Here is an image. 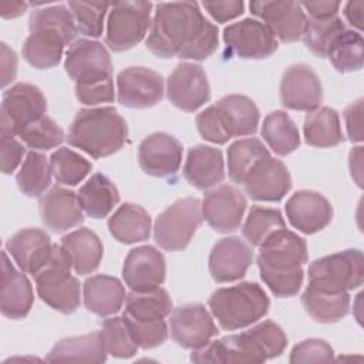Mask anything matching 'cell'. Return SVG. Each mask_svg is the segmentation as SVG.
<instances>
[{"instance_id": "6da1fadb", "label": "cell", "mask_w": 364, "mask_h": 364, "mask_svg": "<svg viewBox=\"0 0 364 364\" xmlns=\"http://www.w3.org/2000/svg\"><path fill=\"white\" fill-rule=\"evenodd\" d=\"M146 47L154 54L183 60H205L218 48V27L195 1L159 3L151 23Z\"/></svg>"}, {"instance_id": "7a4b0ae2", "label": "cell", "mask_w": 364, "mask_h": 364, "mask_svg": "<svg viewBox=\"0 0 364 364\" xmlns=\"http://www.w3.org/2000/svg\"><path fill=\"white\" fill-rule=\"evenodd\" d=\"M257 266L262 280L277 297L294 296L303 284L309 252L303 237L286 228L273 232L260 246Z\"/></svg>"}, {"instance_id": "3957f363", "label": "cell", "mask_w": 364, "mask_h": 364, "mask_svg": "<svg viewBox=\"0 0 364 364\" xmlns=\"http://www.w3.org/2000/svg\"><path fill=\"white\" fill-rule=\"evenodd\" d=\"M127 135V122L115 108H82L70 125L67 141L92 158H105L122 148Z\"/></svg>"}, {"instance_id": "277c9868", "label": "cell", "mask_w": 364, "mask_h": 364, "mask_svg": "<svg viewBox=\"0 0 364 364\" xmlns=\"http://www.w3.org/2000/svg\"><path fill=\"white\" fill-rule=\"evenodd\" d=\"M208 304L222 328L240 330L262 318L270 301L257 283L243 282L215 290Z\"/></svg>"}, {"instance_id": "5b68a950", "label": "cell", "mask_w": 364, "mask_h": 364, "mask_svg": "<svg viewBox=\"0 0 364 364\" xmlns=\"http://www.w3.org/2000/svg\"><path fill=\"white\" fill-rule=\"evenodd\" d=\"M33 277L40 299L51 309L71 314L80 307V283L71 276V263L61 245H53L50 260Z\"/></svg>"}, {"instance_id": "8992f818", "label": "cell", "mask_w": 364, "mask_h": 364, "mask_svg": "<svg viewBox=\"0 0 364 364\" xmlns=\"http://www.w3.org/2000/svg\"><path fill=\"white\" fill-rule=\"evenodd\" d=\"M309 286L324 291H348L364 280V257L358 249H347L314 260L309 266Z\"/></svg>"}, {"instance_id": "52a82bcc", "label": "cell", "mask_w": 364, "mask_h": 364, "mask_svg": "<svg viewBox=\"0 0 364 364\" xmlns=\"http://www.w3.org/2000/svg\"><path fill=\"white\" fill-rule=\"evenodd\" d=\"M202 223L200 202L196 198H183L166 208L154 226L155 242L165 250H183Z\"/></svg>"}, {"instance_id": "ba28073f", "label": "cell", "mask_w": 364, "mask_h": 364, "mask_svg": "<svg viewBox=\"0 0 364 364\" xmlns=\"http://www.w3.org/2000/svg\"><path fill=\"white\" fill-rule=\"evenodd\" d=\"M107 20L105 43L114 51H125L136 46L151 26L152 3L115 1Z\"/></svg>"}, {"instance_id": "9c48e42d", "label": "cell", "mask_w": 364, "mask_h": 364, "mask_svg": "<svg viewBox=\"0 0 364 364\" xmlns=\"http://www.w3.org/2000/svg\"><path fill=\"white\" fill-rule=\"evenodd\" d=\"M47 111V100L41 90L28 82H17L3 94L0 109V135L18 132L37 121Z\"/></svg>"}, {"instance_id": "30bf717a", "label": "cell", "mask_w": 364, "mask_h": 364, "mask_svg": "<svg viewBox=\"0 0 364 364\" xmlns=\"http://www.w3.org/2000/svg\"><path fill=\"white\" fill-rule=\"evenodd\" d=\"M64 68L78 85L112 78V64L107 48L94 40H77L67 51Z\"/></svg>"}, {"instance_id": "8fae6325", "label": "cell", "mask_w": 364, "mask_h": 364, "mask_svg": "<svg viewBox=\"0 0 364 364\" xmlns=\"http://www.w3.org/2000/svg\"><path fill=\"white\" fill-rule=\"evenodd\" d=\"M226 48L242 58H267L277 50V38L262 21L245 18L223 30Z\"/></svg>"}, {"instance_id": "7c38bea8", "label": "cell", "mask_w": 364, "mask_h": 364, "mask_svg": "<svg viewBox=\"0 0 364 364\" xmlns=\"http://www.w3.org/2000/svg\"><path fill=\"white\" fill-rule=\"evenodd\" d=\"M168 100L179 109L193 112L210 98L206 73L198 64L182 63L166 81Z\"/></svg>"}, {"instance_id": "4fadbf2b", "label": "cell", "mask_w": 364, "mask_h": 364, "mask_svg": "<svg viewBox=\"0 0 364 364\" xmlns=\"http://www.w3.org/2000/svg\"><path fill=\"white\" fill-rule=\"evenodd\" d=\"M118 101L129 108L154 107L162 100L164 78L146 67H128L117 77Z\"/></svg>"}, {"instance_id": "5bb4252c", "label": "cell", "mask_w": 364, "mask_h": 364, "mask_svg": "<svg viewBox=\"0 0 364 364\" xmlns=\"http://www.w3.org/2000/svg\"><path fill=\"white\" fill-rule=\"evenodd\" d=\"M171 336L183 348H199L218 334V327L199 303H189L176 307L171 316Z\"/></svg>"}, {"instance_id": "9a60e30c", "label": "cell", "mask_w": 364, "mask_h": 364, "mask_svg": "<svg viewBox=\"0 0 364 364\" xmlns=\"http://www.w3.org/2000/svg\"><path fill=\"white\" fill-rule=\"evenodd\" d=\"M202 218L218 232L228 233L236 230L246 210V198L232 185H220L205 193Z\"/></svg>"}, {"instance_id": "2e32d148", "label": "cell", "mask_w": 364, "mask_h": 364, "mask_svg": "<svg viewBox=\"0 0 364 364\" xmlns=\"http://www.w3.org/2000/svg\"><path fill=\"white\" fill-rule=\"evenodd\" d=\"M280 100L282 104L289 109H317L323 100L320 78L306 64L290 65L282 77Z\"/></svg>"}, {"instance_id": "e0dca14e", "label": "cell", "mask_w": 364, "mask_h": 364, "mask_svg": "<svg viewBox=\"0 0 364 364\" xmlns=\"http://www.w3.org/2000/svg\"><path fill=\"white\" fill-rule=\"evenodd\" d=\"M166 274L164 255L154 246L131 249L122 266V277L132 291H148L158 289Z\"/></svg>"}, {"instance_id": "ac0fdd59", "label": "cell", "mask_w": 364, "mask_h": 364, "mask_svg": "<svg viewBox=\"0 0 364 364\" xmlns=\"http://www.w3.org/2000/svg\"><path fill=\"white\" fill-rule=\"evenodd\" d=\"M252 14L260 17L276 38L291 43L303 37L307 17L296 1H250Z\"/></svg>"}, {"instance_id": "d6986e66", "label": "cell", "mask_w": 364, "mask_h": 364, "mask_svg": "<svg viewBox=\"0 0 364 364\" xmlns=\"http://www.w3.org/2000/svg\"><path fill=\"white\" fill-rule=\"evenodd\" d=\"M242 185L253 200L279 202L290 191L291 178L282 161L267 155L255 165Z\"/></svg>"}, {"instance_id": "ffe728a7", "label": "cell", "mask_w": 364, "mask_h": 364, "mask_svg": "<svg viewBox=\"0 0 364 364\" xmlns=\"http://www.w3.org/2000/svg\"><path fill=\"white\" fill-rule=\"evenodd\" d=\"M138 161L141 169L151 176L173 175L182 162V144L165 132L151 134L139 144Z\"/></svg>"}, {"instance_id": "44dd1931", "label": "cell", "mask_w": 364, "mask_h": 364, "mask_svg": "<svg viewBox=\"0 0 364 364\" xmlns=\"http://www.w3.org/2000/svg\"><path fill=\"white\" fill-rule=\"evenodd\" d=\"M253 262V252L247 243L236 236L223 237L215 243L209 255V272L218 283L242 279Z\"/></svg>"}, {"instance_id": "7402d4cb", "label": "cell", "mask_w": 364, "mask_h": 364, "mask_svg": "<svg viewBox=\"0 0 364 364\" xmlns=\"http://www.w3.org/2000/svg\"><path fill=\"white\" fill-rule=\"evenodd\" d=\"M286 215L293 228L313 235L331 222L333 208L318 192L297 191L286 202Z\"/></svg>"}, {"instance_id": "603a6c76", "label": "cell", "mask_w": 364, "mask_h": 364, "mask_svg": "<svg viewBox=\"0 0 364 364\" xmlns=\"http://www.w3.org/2000/svg\"><path fill=\"white\" fill-rule=\"evenodd\" d=\"M33 287L24 272H18L10 262L6 250L1 252V314L11 320L24 318L33 306Z\"/></svg>"}, {"instance_id": "cb8c5ba5", "label": "cell", "mask_w": 364, "mask_h": 364, "mask_svg": "<svg viewBox=\"0 0 364 364\" xmlns=\"http://www.w3.org/2000/svg\"><path fill=\"white\" fill-rule=\"evenodd\" d=\"M6 250L14 259L20 270L34 276L50 260L53 245L44 230L28 228L14 233L7 240Z\"/></svg>"}, {"instance_id": "d4e9b609", "label": "cell", "mask_w": 364, "mask_h": 364, "mask_svg": "<svg viewBox=\"0 0 364 364\" xmlns=\"http://www.w3.org/2000/svg\"><path fill=\"white\" fill-rule=\"evenodd\" d=\"M40 212L43 223L53 232H64L84 220L78 196L68 189L54 186L41 198Z\"/></svg>"}, {"instance_id": "484cf974", "label": "cell", "mask_w": 364, "mask_h": 364, "mask_svg": "<svg viewBox=\"0 0 364 364\" xmlns=\"http://www.w3.org/2000/svg\"><path fill=\"white\" fill-rule=\"evenodd\" d=\"M185 179L198 189H209L225 178V162L220 149L196 145L188 151L183 165Z\"/></svg>"}, {"instance_id": "4316f807", "label": "cell", "mask_w": 364, "mask_h": 364, "mask_svg": "<svg viewBox=\"0 0 364 364\" xmlns=\"http://www.w3.org/2000/svg\"><path fill=\"white\" fill-rule=\"evenodd\" d=\"M82 297L87 310L91 313L111 316L121 310L125 300V289L117 277L95 274L84 282Z\"/></svg>"}, {"instance_id": "83f0119b", "label": "cell", "mask_w": 364, "mask_h": 364, "mask_svg": "<svg viewBox=\"0 0 364 364\" xmlns=\"http://www.w3.org/2000/svg\"><path fill=\"white\" fill-rule=\"evenodd\" d=\"M61 247L67 253L71 267L78 274H88L95 272L104 253L100 237L87 228H80L63 236Z\"/></svg>"}, {"instance_id": "f1b7e54d", "label": "cell", "mask_w": 364, "mask_h": 364, "mask_svg": "<svg viewBox=\"0 0 364 364\" xmlns=\"http://www.w3.org/2000/svg\"><path fill=\"white\" fill-rule=\"evenodd\" d=\"M216 109L229 136L252 135L259 125V109L246 95L230 94L216 102Z\"/></svg>"}, {"instance_id": "f546056e", "label": "cell", "mask_w": 364, "mask_h": 364, "mask_svg": "<svg viewBox=\"0 0 364 364\" xmlns=\"http://www.w3.org/2000/svg\"><path fill=\"white\" fill-rule=\"evenodd\" d=\"M64 46H67L64 37L51 28L30 30V36L23 44L24 60L38 70H46L57 65L61 61Z\"/></svg>"}, {"instance_id": "4dcf8cb0", "label": "cell", "mask_w": 364, "mask_h": 364, "mask_svg": "<svg viewBox=\"0 0 364 364\" xmlns=\"http://www.w3.org/2000/svg\"><path fill=\"white\" fill-rule=\"evenodd\" d=\"M107 354L101 331H95L60 340L48 353L47 361L104 363L107 360Z\"/></svg>"}, {"instance_id": "1f68e13d", "label": "cell", "mask_w": 364, "mask_h": 364, "mask_svg": "<svg viewBox=\"0 0 364 364\" xmlns=\"http://www.w3.org/2000/svg\"><path fill=\"white\" fill-rule=\"evenodd\" d=\"M108 229L121 243L142 242L151 235V216L139 205L124 203L108 219Z\"/></svg>"}, {"instance_id": "d6a6232c", "label": "cell", "mask_w": 364, "mask_h": 364, "mask_svg": "<svg viewBox=\"0 0 364 364\" xmlns=\"http://www.w3.org/2000/svg\"><path fill=\"white\" fill-rule=\"evenodd\" d=\"M301 303L313 320L330 324L347 316L350 296L348 291H324L307 286L301 294Z\"/></svg>"}, {"instance_id": "836d02e7", "label": "cell", "mask_w": 364, "mask_h": 364, "mask_svg": "<svg viewBox=\"0 0 364 364\" xmlns=\"http://www.w3.org/2000/svg\"><path fill=\"white\" fill-rule=\"evenodd\" d=\"M77 196L82 210L94 219L108 216L119 202L118 189L102 173H94L80 188Z\"/></svg>"}, {"instance_id": "e575fe53", "label": "cell", "mask_w": 364, "mask_h": 364, "mask_svg": "<svg viewBox=\"0 0 364 364\" xmlns=\"http://www.w3.org/2000/svg\"><path fill=\"white\" fill-rule=\"evenodd\" d=\"M303 131L306 142L317 148L336 146L344 141L338 114L328 107L310 111L304 118Z\"/></svg>"}, {"instance_id": "d590c367", "label": "cell", "mask_w": 364, "mask_h": 364, "mask_svg": "<svg viewBox=\"0 0 364 364\" xmlns=\"http://www.w3.org/2000/svg\"><path fill=\"white\" fill-rule=\"evenodd\" d=\"M262 136L277 155H289L300 145L296 124L284 111L270 112L262 124Z\"/></svg>"}, {"instance_id": "8d00e7d4", "label": "cell", "mask_w": 364, "mask_h": 364, "mask_svg": "<svg viewBox=\"0 0 364 364\" xmlns=\"http://www.w3.org/2000/svg\"><path fill=\"white\" fill-rule=\"evenodd\" d=\"M172 310V300L166 290L158 287L148 291H132L125 297L124 314L142 321L162 320Z\"/></svg>"}, {"instance_id": "74e56055", "label": "cell", "mask_w": 364, "mask_h": 364, "mask_svg": "<svg viewBox=\"0 0 364 364\" xmlns=\"http://www.w3.org/2000/svg\"><path fill=\"white\" fill-rule=\"evenodd\" d=\"M269 151L257 138L235 141L228 148V172L235 183H243L255 165L266 158Z\"/></svg>"}, {"instance_id": "f35d334b", "label": "cell", "mask_w": 364, "mask_h": 364, "mask_svg": "<svg viewBox=\"0 0 364 364\" xmlns=\"http://www.w3.org/2000/svg\"><path fill=\"white\" fill-rule=\"evenodd\" d=\"M51 165L46 155L31 151L23 161L16 176L20 191L27 196H41L51 182Z\"/></svg>"}, {"instance_id": "ab89813d", "label": "cell", "mask_w": 364, "mask_h": 364, "mask_svg": "<svg viewBox=\"0 0 364 364\" xmlns=\"http://www.w3.org/2000/svg\"><path fill=\"white\" fill-rule=\"evenodd\" d=\"M344 30V23L338 16L326 18H309L304 27L303 41L313 54L326 58L334 41Z\"/></svg>"}, {"instance_id": "60d3db41", "label": "cell", "mask_w": 364, "mask_h": 364, "mask_svg": "<svg viewBox=\"0 0 364 364\" xmlns=\"http://www.w3.org/2000/svg\"><path fill=\"white\" fill-rule=\"evenodd\" d=\"M340 73L357 71L364 64V40L358 31L344 30L334 41L328 55Z\"/></svg>"}, {"instance_id": "b9f144b4", "label": "cell", "mask_w": 364, "mask_h": 364, "mask_svg": "<svg viewBox=\"0 0 364 364\" xmlns=\"http://www.w3.org/2000/svg\"><path fill=\"white\" fill-rule=\"evenodd\" d=\"M286 228L282 212L274 208L252 206L242 233L252 246H260L273 232Z\"/></svg>"}, {"instance_id": "7bdbcfd3", "label": "cell", "mask_w": 364, "mask_h": 364, "mask_svg": "<svg viewBox=\"0 0 364 364\" xmlns=\"http://www.w3.org/2000/svg\"><path fill=\"white\" fill-rule=\"evenodd\" d=\"M50 165L55 181L61 185L71 186L80 183L91 172L92 168L91 162H88L80 154L64 146L51 154Z\"/></svg>"}, {"instance_id": "ee69618b", "label": "cell", "mask_w": 364, "mask_h": 364, "mask_svg": "<svg viewBox=\"0 0 364 364\" xmlns=\"http://www.w3.org/2000/svg\"><path fill=\"white\" fill-rule=\"evenodd\" d=\"M30 30L36 28H51L58 31L67 44H70L75 34L77 26L71 10L64 4H54L46 9H38L31 13L28 20Z\"/></svg>"}, {"instance_id": "f6af8a7d", "label": "cell", "mask_w": 364, "mask_h": 364, "mask_svg": "<svg viewBox=\"0 0 364 364\" xmlns=\"http://www.w3.org/2000/svg\"><path fill=\"white\" fill-rule=\"evenodd\" d=\"M101 336L107 353L115 358H129L138 351V344L134 341L122 317L105 320Z\"/></svg>"}, {"instance_id": "bcb514c9", "label": "cell", "mask_w": 364, "mask_h": 364, "mask_svg": "<svg viewBox=\"0 0 364 364\" xmlns=\"http://www.w3.org/2000/svg\"><path fill=\"white\" fill-rule=\"evenodd\" d=\"M20 139L33 149H51L64 141V131L48 115H43L37 121L23 128L18 135Z\"/></svg>"}, {"instance_id": "7dc6e473", "label": "cell", "mask_w": 364, "mask_h": 364, "mask_svg": "<svg viewBox=\"0 0 364 364\" xmlns=\"http://www.w3.org/2000/svg\"><path fill=\"white\" fill-rule=\"evenodd\" d=\"M111 4L105 1H70L77 30L88 37H100L102 34L104 18Z\"/></svg>"}, {"instance_id": "c3c4849f", "label": "cell", "mask_w": 364, "mask_h": 364, "mask_svg": "<svg viewBox=\"0 0 364 364\" xmlns=\"http://www.w3.org/2000/svg\"><path fill=\"white\" fill-rule=\"evenodd\" d=\"M122 320L125 321L134 341L141 348H155L165 343L168 338V327L166 323L162 320H151L142 321L135 320L127 314H122Z\"/></svg>"}, {"instance_id": "681fc988", "label": "cell", "mask_w": 364, "mask_h": 364, "mask_svg": "<svg viewBox=\"0 0 364 364\" xmlns=\"http://www.w3.org/2000/svg\"><path fill=\"white\" fill-rule=\"evenodd\" d=\"M334 351L328 343L320 338H309L296 344L290 353V363H328Z\"/></svg>"}, {"instance_id": "f907efd6", "label": "cell", "mask_w": 364, "mask_h": 364, "mask_svg": "<svg viewBox=\"0 0 364 364\" xmlns=\"http://www.w3.org/2000/svg\"><path fill=\"white\" fill-rule=\"evenodd\" d=\"M196 127L202 138L209 142L222 145L230 139L215 105H210L198 114Z\"/></svg>"}, {"instance_id": "816d5d0a", "label": "cell", "mask_w": 364, "mask_h": 364, "mask_svg": "<svg viewBox=\"0 0 364 364\" xmlns=\"http://www.w3.org/2000/svg\"><path fill=\"white\" fill-rule=\"evenodd\" d=\"M75 97L84 105L112 102L115 98L114 81L112 78H108V80L94 82V84H87V85L75 84Z\"/></svg>"}, {"instance_id": "f5cc1de1", "label": "cell", "mask_w": 364, "mask_h": 364, "mask_svg": "<svg viewBox=\"0 0 364 364\" xmlns=\"http://www.w3.org/2000/svg\"><path fill=\"white\" fill-rule=\"evenodd\" d=\"M0 154L3 173H11L21 162L24 146L10 135H0Z\"/></svg>"}, {"instance_id": "db71d44e", "label": "cell", "mask_w": 364, "mask_h": 364, "mask_svg": "<svg viewBox=\"0 0 364 364\" xmlns=\"http://www.w3.org/2000/svg\"><path fill=\"white\" fill-rule=\"evenodd\" d=\"M202 6L219 23L233 20L245 11L243 1H203Z\"/></svg>"}, {"instance_id": "11a10c76", "label": "cell", "mask_w": 364, "mask_h": 364, "mask_svg": "<svg viewBox=\"0 0 364 364\" xmlns=\"http://www.w3.org/2000/svg\"><path fill=\"white\" fill-rule=\"evenodd\" d=\"M346 127L350 141L360 142L363 141V98L357 100L348 105L344 111Z\"/></svg>"}, {"instance_id": "9f6ffc18", "label": "cell", "mask_w": 364, "mask_h": 364, "mask_svg": "<svg viewBox=\"0 0 364 364\" xmlns=\"http://www.w3.org/2000/svg\"><path fill=\"white\" fill-rule=\"evenodd\" d=\"M17 73V55L9 48L6 43H1V87L4 88L16 78Z\"/></svg>"}, {"instance_id": "6f0895ef", "label": "cell", "mask_w": 364, "mask_h": 364, "mask_svg": "<svg viewBox=\"0 0 364 364\" xmlns=\"http://www.w3.org/2000/svg\"><path fill=\"white\" fill-rule=\"evenodd\" d=\"M301 9L307 10L310 18H326L331 16H337V10L340 7L338 1H303L300 3Z\"/></svg>"}, {"instance_id": "680465c9", "label": "cell", "mask_w": 364, "mask_h": 364, "mask_svg": "<svg viewBox=\"0 0 364 364\" xmlns=\"http://www.w3.org/2000/svg\"><path fill=\"white\" fill-rule=\"evenodd\" d=\"M363 7H364L363 1H350L344 9L346 18L351 26H354L358 30L363 28Z\"/></svg>"}, {"instance_id": "91938a15", "label": "cell", "mask_w": 364, "mask_h": 364, "mask_svg": "<svg viewBox=\"0 0 364 364\" xmlns=\"http://www.w3.org/2000/svg\"><path fill=\"white\" fill-rule=\"evenodd\" d=\"M350 171L357 185L361 186V173H363V148L361 146H355L350 152Z\"/></svg>"}, {"instance_id": "94428289", "label": "cell", "mask_w": 364, "mask_h": 364, "mask_svg": "<svg viewBox=\"0 0 364 364\" xmlns=\"http://www.w3.org/2000/svg\"><path fill=\"white\" fill-rule=\"evenodd\" d=\"M27 3H23V1H6V3H1L0 4V13H1V17L4 18H14V17H18L21 16L26 10H27Z\"/></svg>"}]
</instances>
